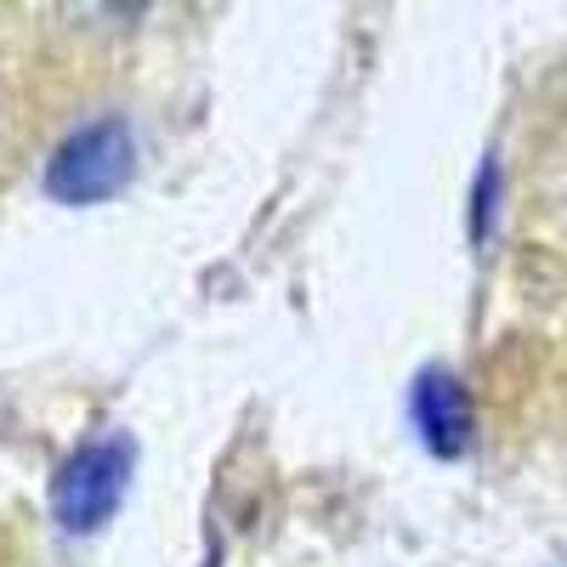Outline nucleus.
I'll use <instances>...</instances> for the list:
<instances>
[{
	"mask_svg": "<svg viewBox=\"0 0 567 567\" xmlns=\"http://www.w3.org/2000/svg\"><path fill=\"white\" fill-rule=\"evenodd\" d=\"M131 171H136V136L120 114H109V120H91V125L69 131L52 148L45 194L58 205H103V199L125 194Z\"/></svg>",
	"mask_w": 567,
	"mask_h": 567,
	"instance_id": "nucleus-1",
	"label": "nucleus"
},
{
	"mask_svg": "<svg viewBox=\"0 0 567 567\" xmlns=\"http://www.w3.org/2000/svg\"><path fill=\"white\" fill-rule=\"evenodd\" d=\"M131 465H136V443L125 432L85 443L80 454H69V465L52 477V516L69 534H97L109 516L120 511V499H125Z\"/></svg>",
	"mask_w": 567,
	"mask_h": 567,
	"instance_id": "nucleus-2",
	"label": "nucleus"
},
{
	"mask_svg": "<svg viewBox=\"0 0 567 567\" xmlns=\"http://www.w3.org/2000/svg\"><path fill=\"white\" fill-rule=\"evenodd\" d=\"M409 414H414L420 443L432 449L437 460L465 454V443H471V398H465V386L454 381L449 369H425L420 374L414 392H409Z\"/></svg>",
	"mask_w": 567,
	"mask_h": 567,
	"instance_id": "nucleus-3",
	"label": "nucleus"
},
{
	"mask_svg": "<svg viewBox=\"0 0 567 567\" xmlns=\"http://www.w3.org/2000/svg\"><path fill=\"white\" fill-rule=\"evenodd\" d=\"M494 182H499V171H494V165H483V182H477V239L488 233V210H494Z\"/></svg>",
	"mask_w": 567,
	"mask_h": 567,
	"instance_id": "nucleus-4",
	"label": "nucleus"
}]
</instances>
